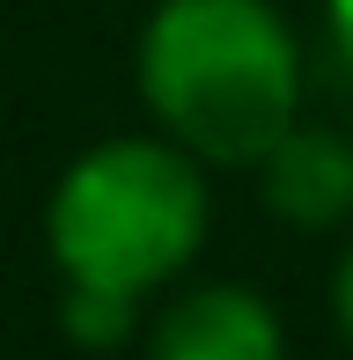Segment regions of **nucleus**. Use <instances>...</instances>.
<instances>
[{"instance_id":"5","label":"nucleus","mask_w":353,"mask_h":360,"mask_svg":"<svg viewBox=\"0 0 353 360\" xmlns=\"http://www.w3.org/2000/svg\"><path fill=\"white\" fill-rule=\"evenodd\" d=\"M59 331L82 353H118L148 331V302L133 294H103V287H59Z\"/></svg>"},{"instance_id":"2","label":"nucleus","mask_w":353,"mask_h":360,"mask_svg":"<svg viewBox=\"0 0 353 360\" xmlns=\"http://www.w3.org/2000/svg\"><path fill=\"white\" fill-rule=\"evenodd\" d=\"M214 228L206 162L162 133H110L52 176L44 250L59 287H103L155 302L191 272Z\"/></svg>"},{"instance_id":"7","label":"nucleus","mask_w":353,"mask_h":360,"mask_svg":"<svg viewBox=\"0 0 353 360\" xmlns=\"http://www.w3.org/2000/svg\"><path fill=\"white\" fill-rule=\"evenodd\" d=\"M324 30H331V52L353 67V0H324Z\"/></svg>"},{"instance_id":"6","label":"nucleus","mask_w":353,"mask_h":360,"mask_svg":"<svg viewBox=\"0 0 353 360\" xmlns=\"http://www.w3.org/2000/svg\"><path fill=\"white\" fill-rule=\"evenodd\" d=\"M331 323H339V338L353 346V243H346L339 265H331Z\"/></svg>"},{"instance_id":"4","label":"nucleus","mask_w":353,"mask_h":360,"mask_svg":"<svg viewBox=\"0 0 353 360\" xmlns=\"http://www.w3.org/2000/svg\"><path fill=\"white\" fill-rule=\"evenodd\" d=\"M250 176H258L265 214L287 221V228H302V236H324V228L353 221V140L331 133V125L302 118Z\"/></svg>"},{"instance_id":"1","label":"nucleus","mask_w":353,"mask_h":360,"mask_svg":"<svg viewBox=\"0 0 353 360\" xmlns=\"http://www.w3.org/2000/svg\"><path fill=\"white\" fill-rule=\"evenodd\" d=\"M133 81L155 133L206 169H258L302 125V44L272 0H155Z\"/></svg>"},{"instance_id":"3","label":"nucleus","mask_w":353,"mask_h":360,"mask_svg":"<svg viewBox=\"0 0 353 360\" xmlns=\"http://www.w3.org/2000/svg\"><path fill=\"white\" fill-rule=\"evenodd\" d=\"M140 360H287V323L258 287L206 280L148 316Z\"/></svg>"}]
</instances>
